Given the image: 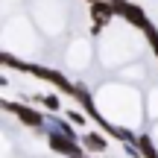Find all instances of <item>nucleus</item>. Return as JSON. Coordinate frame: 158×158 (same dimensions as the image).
<instances>
[{
    "label": "nucleus",
    "instance_id": "f257e3e1",
    "mask_svg": "<svg viewBox=\"0 0 158 158\" xmlns=\"http://www.w3.org/2000/svg\"><path fill=\"white\" fill-rule=\"evenodd\" d=\"M18 114H21V117L27 120V123H32V126H38V123H41V117H38V114H32V111H27V108H18Z\"/></svg>",
    "mask_w": 158,
    "mask_h": 158
}]
</instances>
